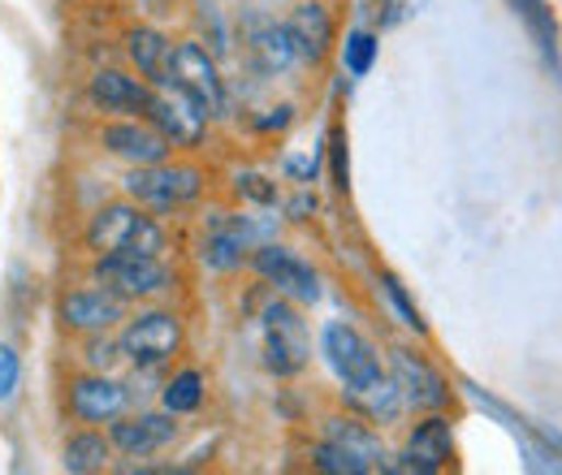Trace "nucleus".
Masks as SVG:
<instances>
[{
    "label": "nucleus",
    "instance_id": "1",
    "mask_svg": "<svg viewBox=\"0 0 562 475\" xmlns=\"http://www.w3.org/2000/svg\"><path fill=\"white\" fill-rule=\"evenodd\" d=\"M87 247L95 256H160L165 234L135 204H104L87 225Z\"/></svg>",
    "mask_w": 562,
    "mask_h": 475
},
{
    "label": "nucleus",
    "instance_id": "2",
    "mask_svg": "<svg viewBox=\"0 0 562 475\" xmlns=\"http://www.w3.org/2000/svg\"><path fill=\"white\" fill-rule=\"evenodd\" d=\"M147 122L169 138V147H195L209 131V109L178 82L160 78V87H151V100H147Z\"/></svg>",
    "mask_w": 562,
    "mask_h": 475
},
{
    "label": "nucleus",
    "instance_id": "3",
    "mask_svg": "<svg viewBox=\"0 0 562 475\" xmlns=\"http://www.w3.org/2000/svg\"><path fill=\"white\" fill-rule=\"evenodd\" d=\"M126 191H131L135 204L165 212V207L191 204L204 191V173L191 169V165H165V160H156V165H139L126 178Z\"/></svg>",
    "mask_w": 562,
    "mask_h": 475
},
{
    "label": "nucleus",
    "instance_id": "4",
    "mask_svg": "<svg viewBox=\"0 0 562 475\" xmlns=\"http://www.w3.org/2000/svg\"><path fill=\"white\" fill-rule=\"evenodd\" d=\"M91 276L100 281V290L117 294L122 303L131 298H151L160 290H169V269L156 256H95Z\"/></svg>",
    "mask_w": 562,
    "mask_h": 475
},
{
    "label": "nucleus",
    "instance_id": "5",
    "mask_svg": "<svg viewBox=\"0 0 562 475\" xmlns=\"http://www.w3.org/2000/svg\"><path fill=\"white\" fill-rule=\"evenodd\" d=\"M325 354H329V363H334V372L342 376V385H347L351 398L372 394L376 385L390 381V376L381 372L372 346L359 338L351 325H329V329H325Z\"/></svg>",
    "mask_w": 562,
    "mask_h": 475
},
{
    "label": "nucleus",
    "instance_id": "6",
    "mask_svg": "<svg viewBox=\"0 0 562 475\" xmlns=\"http://www.w3.org/2000/svg\"><path fill=\"white\" fill-rule=\"evenodd\" d=\"M182 346V325L169 312H143L122 329V354L135 367H160Z\"/></svg>",
    "mask_w": 562,
    "mask_h": 475
},
{
    "label": "nucleus",
    "instance_id": "7",
    "mask_svg": "<svg viewBox=\"0 0 562 475\" xmlns=\"http://www.w3.org/2000/svg\"><path fill=\"white\" fill-rule=\"evenodd\" d=\"M265 363L278 376H294L307 363V329L285 303H273L265 312Z\"/></svg>",
    "mask_w": 562,
    "mask_h": 475
},
{
    "label": "nucleus",
    "instance_id": "8",
    "mask_svg": "<svg viewBox=\"0 0 562 475\" xmlns=\"http://www.w3.org/2000/svg\"><path fill=\"white\" fill-rule=\"evenodd\" d=\"M165 78L178 82L182 91H191L209 113L221 109L225 91H221V73L212 66V57L200 44H169V61H165Z\"/></svg>",
    "mask_w": 562,
    "mask_h": 475
},
{
    "label": "nucleus",
    "instance_id": "9",
    "mask_svg": "<svg viewBox=\"0 0 562 475\" xmlns=\"http://www.w3.org/2000/svg\"><path fill=\"white\" fill-rule=\"evenodd\" d=\"M394 385H398V398L416 410H441L450 403L446 381L412 350H394Z\"/></svg>",
    "mask_w": 562,
    "mask_h": 475
},
{
    "label": "nucleus",
    "instance_id": "10",
    "mask_svg": "<svg viewBox=\"0 0 562 475\" xmlns=\"http://www.w3.org/2000/svg\"><path fill=\"white\" fill-rule=\"evenodd\" d=\"M251 264H256V272H260L265 281H273L281 294H290V298H299V303H316V298H321L316 272L307 269L294 251H285V247H260Z\"/></svg>",
    "mask_w": 562,
    "mask_h": 475
},
{
    "label": "nucleus",
    "instance_id": "11",
    "mask_svg": "<svg viewBox=\"0 0 562 475\" xmlns=\"http://www.w3.org/2000/svg\"><path fill=\"white\" fill-rule=\"evenodd\" d=\"M173 437H178L173 415H117L113 432H109V441L131 459H147V454L165 450Z\"/></svg>",
    "mask_w": 562,
    "mask_h": 475
},
{
    "label": "nucleus",
    "instance_id": "12",
    "mask_svg": "<svg viewBox=\"0 0 562 475\" xmlns=\"http://www.w3.org/2000/svg\"><path fill=\"white\" fill-rule=\"evenodd\" d=\"M122 320V298L109 290H74L61 298V325L74 333H109Z\"/></svg>",
    "mask_w": 562,
    "mask_h": 475
},
{
    "label": "nucleus",
    "instance_id": "13",
    "mask_svg": "<svg viewBox=\"0 0 562 475\" xmlns=\"http://www.w3.org/2000/svg\"><path fill=\"white\" fill-rule=\"evenodd\" d=\"M70 410L82 423H113L126 410V389L109 376H78L70 385Z\"/></svg>",
    "mask_w": 562,
    "mask_h": 475
},
{
    "label": "nucleus",
    "instance_id": "14",
    "mask_svg": "<svg viewBox=\"0 0 562 475\" xmlns=\"http://www.w3.org/2000/svg\"><path fill=\"white\" fill-rule=\"evenodd\" d=\"M100 143H104L113 156L131 160V165H156V160L169 156V138L160 135L151 122H147V126H139V122H113V126L100 131Z\"/></svg>",
    "mask_w": 562,
    "mask_h": 475
},
{
    "label": "nucleus",
    "instance_id": "15",
    "mask_svg": "<svg viewBox=\"0 0 562 475\" xmlns=\"http://www.w3.org/2000/svg\"><path fill=\"white\" fill-rule=\"evenodd\" d=\"M454 459V437H450V423L446 419H428L420 423L416 432H412V441H407V454H403V472H420V475H432L441 472L446 463Z\"/></svg>",
    "mask_w": 562,
    "mask_h": 475
},
{
    "label": "nucleus",
    "instance_id": "16",
    "mask_svg": "<svg viewBox=\"0 0 562 475\" xmlns=\"http://www.w3.org/2000/svg\"><path fill=\"white\" fill-rule=\"evenodd\" d=\"M147 100H151V87L117 69H100L91 78V104L104 113H147Z\"/></svg>",
    "mask_w": 562,
    "mask_h": 475
},
{
    "label": "nucleus",
    "instance_id": "17",
    "mask_svg": "<svg viewBox=\"0 0 562 475\" xmlns=\"http://www.w3.org/2000/svg\"><path fill=\"white\" fill-rule=\"evenodd\" d=\"M285 31L294 39V53L299 57H312V61H321L329 53V44H334V18H329L325 4H299L290 13Z\"/></svg>",
    "mask_w": 562,
    "mask_h": 475
},
{
    "label": "nucleus",
    "instance_id": "18",
    "mask_svg": "<svg viewBox=\"0 0 562 475\" xmlns=\"http://www.w3.org/2000/svg\"><path fill=\"white\" fill-rule=\"evenodd\" d=\"M247 53H251V61H256L260 73H281V69H290V61L299 57L290 31L278 26V22H260V26H251V35H247Z\"/></svg>",
    "mask_w": 562,
    "mask_h": 475
},
{
    "label": "nucleus",
    "instance_id": "19",
    "mask_svg": "<svg viewBox=\"0 0 562 475\" xmlns=\"http://www.w3.org/2000/svg\"><path fill=\"white\" fill-rule=\"evenodd\" d=\"M329 441H338L342 450H351L355 459L363 463V472H381V467H385V450H381V441H376L363 423L334 419V423H329Z\"/></svg>",
    "mask_w": 562,
    "mask_h": 475
},
{
    "label": "nucleus",
    "instance_id": "20",
    "mask_svg": "<svg viewBox=\"0 0 562 475\" xmlns=\"http://www.w3.org/2000/svg\"><path fill=\"white\" fill-rule=\"evenodd\" d=\"M109 454H113V441H104L100 432H78V437L66 441L61 463H66V472H74V475H91L109 467Z\"/></svg>",
    "mask_w": 562,
    "mask_h": 475
},
{
    "label": "nucleus",
    "instance_id": "21",
    "mask_svg": "<svg viewBox=\"0 0 562 475\" xmlns=\"http://www.w3.org/2000/svg\"><path fill=\"white\" fill-rule=\"evenodd\" d=\"M131 61L139 66V73H147L151 82L165 78V61H169V44L156 31H131Z\"/></svg>",
    "mask_w": 562,
    "mask_h": 475
},
{
    "label": "nucleus",
    "instance_id": "22",
    "mask_svg": "<svg viewBox=\"0 0 562 475\" xmlns=\"http://www.w3.org/2000/svg\"><path fill=\"white\" fill-rule=\"evenodd\" d=\"M200 398H204V376H200V372H178V376L165 385V410H169V415L195 410Z\"/></svg>",
    "mask_w": 562,
    "mask_h": 475
},
{
    "label": "nucleus",
    "instance_id": "23",
    "mask_svg": "<svg viewBox=\"0 0 562 475\" xmlns=\"http://www.w3.org/2000/svg\"><path fill=\"white\" fill-rule=\"evenodd\" d=\"M515 4H519V13L528 18V26L537 31V39H541V48H546V53L554 57V44H559V39H554V18H550V9H546V0H515Z\"/></svg>",
    "mask_w": 562,
    "mask_h": 475
},
{
    "label": "nucleus",
    "instance_id": "24",
    "mask_svg": "<svg viewBox=\"0 0 562 475\" xmlns=\"http://www.w3.org/2000/svg\"><path fill=\"white\" fill-rule=\"evenodd\" d=\"M316 467H321V472H338V475H363V463L355 459L351 450H342L338 441H325V445L316 450Z\"/></svg>",
    "mask_w": 562,
    "mask_h": 475
},
{
    "label": "nucleus",
    "instance_id": "25",
    "mask_svg": "<svg viewBox=\"0 0 562 475\" xmlns=\"http://www.w3.org/2000/svg\"><path fill=\"white\" fill-rule=\"evenodd\" d=\"M372 57H376V39L368 31H355L347 39V69L351 73H368L372 69Z\"/></svg>",
    "mask_w": 562,
    "mask_h": 475
},
{
    "label": "nucleus",
    "instance_id": "26",
    "mask_svg": "<svg viewBox=\"0 0 562 475\" xmlns=\"http://www.w3.org/2000/svg\"><path fill=\"white\" fill-rule=\"evenodd\" d=\"M385 290H390V298H394V307H398V312H403V320H407V325H412V329H416V333H424V320H420V312H416V307H412V298H407V294H403V285H398V281H394V276H390V281H385Z\"/></svg>",
    "mask_w": 562,
    "mask_h": 475
},
{
    "label": "nucleus",
    "instance_id": "27",
    "mask_svg": "<svg viewBox=\"0 0 562 475\" xmlns=\"http://www.w3.org/2000/svg\"><path fill=\"white\" fill-rule=\"evenodd\" d=\"M13 389H18V354L0 346V398H13Z\"/></svg>",
    "mask_w": 562,
    "mask_h": 475
},
{
    "label": "nucleus",
    "instance_id": "28",
    "mask_svg": "<svg viewBox=\"0 0 562 475\" xmlns=\"http://www.w3.org/2000/svg\"><path fill=\"white\" fill-rule=\"evenodd\" d=\"M334 178H338V186L347 191V138L334 135Z\"/></svg>",
    "mask_w": 562,
    "mask_h": 475
}]
</instances>
